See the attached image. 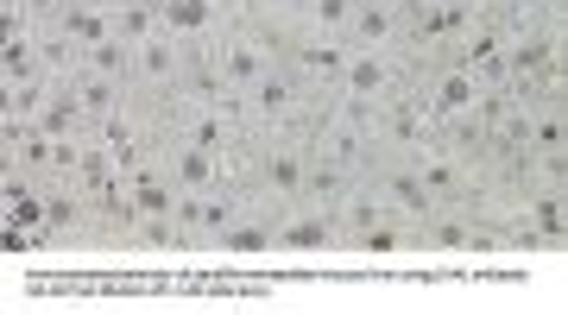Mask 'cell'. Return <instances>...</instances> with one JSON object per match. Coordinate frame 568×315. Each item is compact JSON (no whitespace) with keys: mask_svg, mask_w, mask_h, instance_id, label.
I'll return each instance as SVG.
<instances>
[{"mask_svg":"<svg viewBox=\"0 0 568 315\" xmlns=\"http://www.w3.org/2000/svg\"><path fill=\"white\" fill-rule=\"evenodd\" d=\"M265 177L278 183L284 196H297V190H304V152H272V164H265Z\"/></svg>","mask_w":568,"mask_h":315,"instance_id":"obj_16","label":"cell"},{"mask_svg":"<svg viewBox=\"0 0 568 315\" xmlns=\"http://www.w3.org/2000/svg\"><path fill=\"white\" fill-rule=\"evenodd\" d=\"M152 7H159V26L171 39H196L215 26V0H152Z\"/></svg>","mask_w":568,"mask_h":315,"instance_id":"obj_5","label":"cell"},{"mask_svg":"<svg viewBox=\"0 0 568 315\" xmlns=\"http://www.w3.org/2000/svg\"><path fill=\"white\" fill-rule=\"evenodd\" d=\"M291 7H304V13H310V7H316V0H291Z\"/></svg>","mask_w":568,"mask_h":315,"instance_id":"obj_30","label":"cell"},{"mask_svg":"<svg viewBox=\"0 0 568 315\" xmlns=\"http://www.w3.org/2000/svg\"><path fill=\"white\" fill-rule=\"evenodd\" d=\"M222 246H227V253H265V246H272V234H265V227H234V221H227Z\"/></svg>","mask_w":568,"mask_h":315,"instance_id":"obj_23","label":"cell"},{"mask_svg":"<svg viewBox=\"0 0 568 315\" xmlns=\"http://www.w3.org/2000/svg\"><path fill=\"white\" fill-rule=\"evenodd\" d=\"M467 70H474V82L480 89H499V82H511V63H506V51L493 39H480L474 51H467Z\"/></svg>","mask_w":568,"mask_h":315,"instance_id":"obj_10","label":"cell"},{"mask_svg":"<svg viewBox=\"0 0 568 315\" xmlns=\"http://www.w3.org/2000/svg\"><path fill=\"white\" fill-rule=\"evenodd\" d=\"M209 177H215V152L183 145V152H178V183H183V190H209Z\"/></svg>","mask_w":568,"mask_h":315,"instance_id":"obj_13","label":"cell"},{"mask_svg":"<svg viewBox=\"0 0 568 315\" xmlns=\"http://www.w3.org/2000/svg\"><path fill=\"white\" fill-rule=\"evenodd\" d=\"M32 70H39V63H32V44L13 32V39H7V82H39Z\"/></svg>","mask_w":568,"mask_h":315,"instance_id":"obj_22","label":"cell"},{"mask_svg":"<svg viewBox=\"0 0 568 315\" xmlns=\"http://www.w3.org/2000/svg\"><path fill=\"white\" fill-rule=\"evenodd\" d=\"M246 95H253V108H260L265 120H284V114H291V101H297V95H291V82H284L278 70H265V77L253 82Z\"/></svg>","mask_w":568,"mask_h":315,"instance_id":"obj_11","label":"cell"},{"mask_svg":"<svg viewBox=\"0 0 568 315\" xmlns=\"http://www.w3.org/2000/svg\"><path fill=\"white\" fill-rule=\"evenodd\" d=\"M342 89H347V101H379L392 89V70H386V51H347V63H342Z\"/></svg>","mask_w":568,"mask_h":315,"instance_id":"obj_2","label":"cell"},{"mask_svg":"<svg viewBox=\"0 0 568 315\" xmlns=\"http://www.w3.org/2000/svg\"><path fill=\"white\" fill-rule=\"evenodd\" d=\"M63 39L77 44V51H95V44L121 39V13H108L102 0H89V7H63Z\"/></svg>","mask_w":568,"mask_h":315,"instance_id":"obj_1","label":"cell"},{"mask_svg":"<svg viewBox=\"0 0 568 315\" xmlns=\"http://www.w3.org/2000/svg\"><path fill=\"white\" fill-rule=\"evenodd\" d=\"M537 227H544V240H556V234H562V202H556V196H544V202H537Z\"/></svg>","mask_w":568,"mask_h":315,"instance_id":"obj_25","label":"cell"},{"mask_svg":"<svg viewBox=\"0 0 568 315\" xmlns=\"http://www.w3.org/2000/svg\"><path fill=\"white\" fill-rule=\"evenodd\" d=\"M347 32H354L361 51H386V39H392V0H361V7H354V20H347Z\"/></svg>","mask_w":568,"mask_h":315,"instance_id":"obj_6","label":"cell"},{"mask_svg":"<svg viewBox=\"0 0 568 315\" xmlns=\"http://www.w3.org/2000/svg\"><path fill=\"white\" fill-rule=\"evenodd\" d=\"M183 145H203V152H222V145H227V120H222V108H209V120H196V126L183 133Z\"/></svg>","mask_w":568,"mask_h":315,"instance_id":"obj_19","label":"cell"},{"mask_svg":"<svg viewBox=\"0 0 568 315\" xmlns=\"http://www.w3.org/2000/svg\"><path fill=\"white\" fill-rule=\"evenodd\" d=\"M114 89H121V77H102V70L82 63L77 82H70V108H77V114H108V108H114Z\"/></svg>","mask_w":568,"mask_h":315,"instance_id":"obj_7","label":"cell"},{"mask_svg":"<svg viewBox=\"0 0 568 315\" xmlns=\"http://www.w3.org/2000/svg\"><path fill=\"white\" fill-rule=\"evenodd\" d=\"M178 70H183V58H178V39H171V32L133 44V77H140V82L164 89V82H178Z\"/></svg>","mask_w":568,"mask_h":315,"instance_id":"obj_3","label":"cell"},{"mask_svg":"<svg viewBox=\"0 0 568 315\" xmlns=\"http://www.w3.org/2000/svg\"><path fill=\"white\" fill-rule=\"evenodd\" d=\"M354 7H361V0H316V7H310V20L323 26V32H335V39H342L347 20H354Z\"/></svg>","mask_w":568,"mask_h":315,"instance_id":"obj_20","label":"cell"},{"mask_svg":"<svg viewBox=\"0 0 568 315\" xmlns=\"http://www.w3.org/2000/svg\"><path fill=\"white\" fill-rule=\"evenodd\" d=\"M436 246H443V253H462V246H467V234L455 227V221H443V227H436Z\"/></svg>","mask_w":568,"mask_h":315,"instance_id":"obj_27","label":"cell"},{"mask_svg":"<svg viewBox=\"0 0 568 315\" xmlns=\"http://www.w3.org/2000/svg\"><path fill=\"white\" fill-rule=\"evenodd\" d=\"M133 215H140V221H164V215H178V196H171L164 183H133Z\"/></svg>","mask_w":568,"mask_h":315,"instance_id":"obj_14","label":"cell"},{"mask_svg":"<svg viewBox=\"0 0 568 315\" xmlns=\"http://www.w3.org/2000/svg\"><path fill=\"white\" fill-rule=\"evenodd\" d=\"M518 13H544V7H556V0H511Z\"/></svg>","mask_w":568,"mask_h":315,"instance_id":"obj_29","label":"cell"},{"mask_svg":"<svg viewBox=\"0 0 568 315\" xmlns=\"http://www.w3.org/2000/svg\"><path fill=\"white\" fill-rule=\"evenodd\" d=\"M537 139H544V152H562V120L549 114L544 126H537Z\"/></svg>","mask_w":568,"mask_h":315,"instance_id":"obj_28","label":"cell"},{"mask_svg":"<svg viewBox=\"0 0 568 315\" xmlns=\"http://www.w3.org/2000/svg\"><path fill=\"white\" fill-rule=\"evenodd\" d=\"M63 7H89V0H63Z\"/></svg>","mask_w":568,"mask_h":315,"instance_id":"obj_31","label":"cell"},{"mask_svg":"<svg viewBox=\"0 0 568 315\" xmlns=\"http://www.w3.org/2000/svg\"><path fill=\"white\" fill-rule=\"evenodd\" d=\"M89 70H102V77H126V70H133V44H126V39L95 44V51H89Z\"/></svg>","mask_w":568,"mask_h":315,"instance_id":"obj_15","label":"cell"},{"mask_svg":"<svg viewBox=\"0 0 568 315\" xmlns=\"http://www.w3.org/2000/svg\"><path fill=\"white\" fill-rule=\"evenodd\" d=\"M323 158H328V171H347V164L361 158V126H354V120H335L323 133Z\"/></svg>","mask_w":568,"mask_h":315,"instance_id":"obj_12","label":"cell"},{"mask_svg":"<svg viewBox=\"0 0 568 315\" xmlns=\"http://www.w3.org/2000/svg\"><path fill=\"white\" fill-rule=\"evenodd\" d=\"M265 70H272V63H265L260 44H227V51H222V82L234 89V95H246V89H253Z\"/></svg>","mask_w":568,"mask_h":315,"instance_id":"obj_8","label":"cell"},{"mask_svg":"<svg viewBox=\"0 0 568 315\" xmlns=\"http://www.w3.org/2000/svg\"><path fill=\"white\" fill-rule=\"evenodd\" d=\"M366 253H398V234H392V227H373V234H366Z\"/></svg>","mask_w":568,"mask_h":315,"instance_id":"obj_26","label":"cell"},{"mask_svg":"<svg viewBox=\"0 0 568 315\" xmlns=\"http://www.w3.org/2000/svg\"><path fill=\"white\" fill-rule=\"evenodd\" d=\"M480 101V82H474V70H448V77H436V89H429V114L436 120H455V114H467Z\"/></svg>","mask_w":568,"mask_h":315,"instance_id":"obj_4","label":"cell"},{"mask_svg":"<svg viewBox=\"0 0 568 315\" xmlns=\"http://www.w3.org/2000/svg\"><path fill=\"white\" fill-rule=\"evenodd\" d=\"M506 63H511V77L518 82H530V77H544L549 63H556V44H549L544 32H525V39L506 51Z\"/></svg>","mask_w":568,"mask_h":315,"instance_id":"obj_9","label":"cell"},{"mask_svg":"<svg viewBox=\"0 0 568 315\" xmlns=\"http://www.w3.org/2000/svg\"><path fill=\"white\" fill-rule=\"evenodd\" d=\"M386 190H392V202H398V209H429V202H436L424 190V177H417V171H392Z\"/></svg>","mask_w":568,"mask_h":315,"instance_id":"obj_18","label":"cell"},{"mask_svg":"<svg viewBox=\"0 0 568 315\" xmlns=\"http://www.w3.org/2000/svg\"><path fill=\"white\" fill-rule=\"evenodd\" d=\"M417 177H424L429 196H443V190H455V164H448L443 152H424V164H417Z\"/></svg>","mask_w":568,"mask_h":315,"instance_id":"obj_21","label":"cell"},{"mask_svg":"<svg viewBox=\"0 0 568 315\" xmlns=\"http://www.w3.org/2000/svg\"><path fill=\"white\" fill-rule=\"evenodd\" d=\"M284 246H304V253H323V246H328V227H316V221H291V227H284Z\"/></svg>","mask_w":568,"mask_h":315,"instance_id":"obj_24","label":"cell"},{"mask_svg":"<svg viewBox=\"0 0 568 315\" xmlns=\"http://www.w3.org/2000/svg\"><path fill=\"white\" fill-rule=\"evenodd\" d=\"M304 63L316 70V77H335V82H342L347 51H342V39H316V44H304Z\"/></svg>","mask_w":568,"mask_h":315,"instance_id":"obj_17","label":"cell"}]
</instances>
